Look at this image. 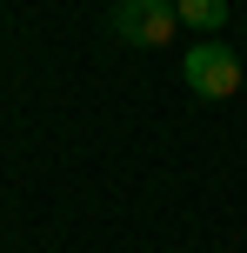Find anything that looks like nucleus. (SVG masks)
<instances>
[{
  "instance_id": "nucleus-1",
  "label": "nucleus",
  "mask_w": 247,
  "mask_h": 253,
  "mask_svg": "<svg viewBox=\"0 0 247 253\" xmlns=\"http://www.w3.org/2000/svg\"><path fill=\"white\" fill-rule=\"evenodd\" d=\"M181 80H187V93H200V100H234L241 93V53L227 47V40L200 34L194 47L181 53Z\"/></svg>"
},
{
  "instance_id": "nucleus-2",
  "label": "nucleus",
  "mask_w": 247,
  "mask_h": 253,
  "mask_svg": "<svg viewBox=\"0 0 247 253\" xmlns=\"http://www.w3.org/2000/svg\"><path fill=\"white\" fill-rule=\"evenodd\" d=\"M107 34L127 40V47H167L181 34V13H174V0H114L107 7Z\"/></svg>"
},
{
  "instance_id": "nucleus-3",
  "label": "nucleus",
  "mask_w": 247,
  "mask_h": 253,
  "mask_svg": "<svg viewBox=\"0 0 247 253\" xmlns=\"http://www.w3.org/2000/svg\"><path fill=\"white\" fill-rule=\"evenodd\" d=\"M174 13H181V27H194V34H221L227 27V0H174Z\"/></svg>"
}]
</instances>
